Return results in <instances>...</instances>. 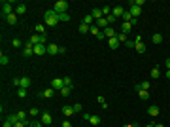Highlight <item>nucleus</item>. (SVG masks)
<instances>
[{"instance_id":"26","label":"nucleus","mask_w":170,"mask_h":127,"mask_svg":"<svg viewBox=\"0 0 170 127\" xmlns=\"http://www.w3.org/2000/svg\"><path fill=\"white\" fill-rule=\"evenodd\" d=\"M36 32L42 34V36H45V25H36Z\"/></svg>"},{"instance_id":"46","label":"nucleus","mask_w":170,"mask_h":127,"mask_svg":"<svg viewBox=\"0 0 170 127\" xmlns=\"http://www.w3.org/2000/svg\"><path fill=\"white\" fill-rule=\"evenodd\" d=\"M59 53H66V48H64V46H59Z\"/></svg>"},{"instance_id":"17","label":"nucleus","mask_w":170,"mask_h":127,"mask_svg":"<svg viewBox=\"0 0 170 127\" xmlns=\"http://www.w3.org/2000/svg\"><path fill=\"white\" fill-rule=\"evenodd\" d=\"M63 114L66 116V118H70L72 114H76L74 112V106H63Z\"/></svg>"},{"instance_id":"12","label":"nucleus","mask_w":170,"mask_h":127,"mask_svg":"<svg viewBox=\"0 0 170 127\" xmlns=\"http://www.w3.org/2000/svg\"><path fill=\"white\" fill-rule=\"evenodd\" d=\"M123 14H125L123 6H113V10H112V15H113V17H123Z\"/></svg>"},{"instance_id":"44","label":"nucleus","mask_w":170,"mask_h":127,"mask_svg":"<svg viewBox=\"0 0 170 127\" xmlns=\"http://www.w3.org/2000/svg\"><path fill=\"white\" fill-rule=\"evenodd\" d=\"M61 127H72V123L68 122V120H64V122H63V125H61Z\"/></svg>"},{"instance_id":"35","label":"nucleus","mask_w":170,"mask_h":127,"mask_svg":"<svg viewBox=\"0 0 170 127\" xmlns=\"http://www.w3.org/2000/svg\"><path fill=\"white\" fill-rule=\"evenodd\" d=\"M149 86H151V84H149V82H142V84H140V89H146V91H149Z\"/></svg>"},{"instance_id":"2","label":"nucleus","mask_w":170,"mask_h":127,"mask_svg":"<svg viewBox=\"0 0 170 127\" xmlns=\"http://www.w3.org/2000/svg\"><path fill=\"white\" fill-rule=\"evenodd\" d=\"M53 10L57 12V14H66V10H68V2L66 0H57L53 4Z\"/></svg>"},{"instance_id":"20","label":"nucleus","mask_w":170,"mask_h":127,"mask_svg":"<svg viewBox=\"0 0 170 127\" xmlns=\"http://www.w3.org/2000/svg\"><path fill=\"white\" fill-rule=\"evenodd\" d=\"M17 17H19V15H17V14L13 12L11 15H8V17H6V21H8L9 25H15V23H17Z\"/></svg>"},{"instance_id":"21","label":"nucleus","mask_w":170,"mask_h":127,"mask_svg":"<svg viewBox=\"0 0 170 127\" xmlns=\"http://www.w3.org/2000/svg\"><path fill=\"white\" fill-rule=\"evenodd\" d=\"M130 29H132V25H130V23H123V25H121V32H123V34H129Z\"/></svg>"},{"instance_id":"5","label":"nucleus","mask_w":170,"mask_h":127,"mask_svg":"<svg viewBox=\"0 0 170 127\" xmlns=\"http://www.w3.org/2000/svg\"><path fill=\"white\" fill-rule=\"evenodd\" d=\"M134 42H136L134 50L138 51V53H144V51H146V44L142 42V36H136V38H134Z\"/></svg>"},{"instance_id":"22","label":"nucleus","mask_w":170,"mask_h":127,"mask_svg":"<svg viewBox=\"0 0 170 127\" xmlns=\"http://www.w3.org/2000/svg\"><path fill=\"white\" fill-rule=\"evenodd\" d=\"M151 42H153V44H161V42H163V34H159V32H155V34L151 36Z\"/></svg>"},{"instance_id":"47","label":"nucleus","mask_w":170,"mask_h":127,"mask_svg":"<svg viewBox=\"0 0 170 127\" xmlns=\"http://www.w3.org/2000/svg\"><path fill=\"white\" fill-rule=\"evenodd\" d=\"M96 101H98L100 105H106V101H104V97H96Z\"/></svg>"},{"instance_id":"38","label":"nucleus","mask_w":170,"mask_h":127,"mask_svg":"<svg viewBox=\"0 0 170 127\" xmlns=\"http://www.w3.org/2000/svg\"><path fill=\"white\" fill-rule=\"evenodd\" d=\"M11 44H13V48H21V46H23V42L19 40V38H15V40L11 42Z\"/></svg>"},{"instance_id":"3","label":"nucleus","mask_w":170,"mask_h":127,"mask_svg":"<svg viewBox=\"0 0 170 127\" xmlns=\"http://www.w3.org/2000/svg\"><path fill=\"white\" fill-rule=\"evenodd\" d=\"M13 12H15V10L11 8V2H2V17H4V19L8 17V15H11Z\"/></svg>"},{"instance_id":"50","label":"nucleus","mask_w":170,"mask_h":127,"mask_svg":"<svg viewBox=\"0 0 170 127\" xmlns=\"http://www.w3.org/2000/svg\"><path fill=\"white\" fill-rule=\"evenodd\" d=\"M125 127H138V123H129V125H125Z\"/></svg>"},{"instance_id":"48","label":"nucleus","mask_w":170,"mask_h":127,"mask_svg":"<svg viewBox=\"0 0 170 127\" xmlns=\"http://www.w3.org/2000/svg\"><path fill=\"white\" fill-rule=\"evenodd\" d=\"M11 84H13L15 87H19V78H15V80H11Z\"/></svg>"},{"instance_id":"39","label":"nucleus","mask_w":170,"mask_h":127,"mask_svg":"<svg viewBox=\"0 0 170 127\" xmlns=\"http://www.w3.org/2000/svg\"><path fill=\"white\" fill-rule=\"evenodd\" d=\"M100 10H102V15H106V17H108V15H112V14H110V6H106V8H100Z\"/></svg>"},{"instance_id":"18","label":"nucleus","mask_w":170,"mask_h":127,"mask_svg":"<svg viewBox=\"0 0 170 127\" xmlns=\"http://www.w3.org/2000/svg\"><path fill=\"white\" fill-rule=\"evenodd\" d=\"M91 15L94 17V21H96V19H100V17H104V15H102V10H100V8H94L93 12H91Z\"/></svg>"},{"instance_id":"36","label":"nucleus","mask_w":170,"mask_h":127,"mask_svg":"<svg viewBox=\"0 0 170 127\" xmlns=\"http://www.w3.org/2000/svg\"><path fill=\"white\" fill-rule=\"evenodd\" d=\"M28 114H30L32 118H36V116L40 114V110H38V108H30V110H28Z\"/></svg>"},{"instance_id":"54","label":"nucleus","mask_w":170,"mask_h":127,"mask_svg":"<svg viewBox=\"0 0 170 127\" xmlns=\"http://www.w3.org/2000/svg\"><path fill=\"white\" fill-rule=\"evenodd\" d=\"M146 127H155V125H153V123H148V125H146Z\"/></svg>"},{"instance_id":"13","label":"nucleus","mask_w":170,"mask_h":127,"mask_svg":"<svg viewBox=\"0 0 170 127\" xmlns=\"http://www.w3.org/2000/svg\"><path fill=\"white\" fill-rule=\"evenodd\" d=\"M136 93L140 95V99H142V101H148V99H149V91H146V89H140L138 86H136Z\"/></svg>"},{"instance_id":"42","label":"nucleus","mask_w":170,"mask_h":127,"mask_svg":"<svg viewBox=\"0 0 170 127\" xmlns=\"http://www.w3.org/2000/svg\"><path fill=\"white\" fill-rule=\"evenodd\" d=\"M13 127H28V125H27L25 122H15V123H13Z\"/></svg>"},{"instance_id":"28","label":"nucleus","mask_w":170,"mask_h":127,"mask_svg":"<svg viewBox=\"0 0 170 127\" xmlns=\"http://www.w3.org/2000/svg\"><path fill=\"white\" fill-rule=\"evenodd\" d=\"M70 91H72V87H68V86H64V87H63V89H61V95H63V97H68V95H70Z\"/></svg>"},{"instance_id":"25","label":"nucleus","mask_w":170,"mask_h":127,"mask_svg":"<svg viewBox=\"0 0 170 127\" xmlns=\"http://www.w3.org/2000/svg\"><path fill=\"white\" fill-rule=\"evenodd\" d=\"M83 23H85V25H94V17H93V15H85V17H83Z\"/></svg>"},{"instance_id":"4","label":"nucleus","mask_w":170,"mask_h":127,"mask_svg":"<svg viewBox=\"0 0 170 127\" xmlns=\"http://www.w3.org/2000/svg\"><path fill=\"white\" fill-rule=\"evenodd\" d=\"M51 87H53L55 91H61L64 87V80L63 78H53V80H51Z\"/></svg>"},{"instance_id":"53","label":"nucleus","mask_w":170,"mask_h":127,"mask_svg":"<svg viewBox=\"0 0 170 127\" xmlns=\"http://www.w3.org/2000/svg\"><path fill=\"white\" fill-rule=\"evenodd\" d=\"M155 127H165V125H163V123H157V125Z\"/></svg>"},{"instance_id":"27","label":"nucleus","mask_w":170,"mask_h":127,"mask_svg":"<svg viewBox=\"0 0 170 127\" xmlns=\"http://www.w3.org/2000/svg\"><path fill=\"white\" fill-rule=\"evenodd\" d=\"M151 78H153V80H157V78H161V70H159L157 67L151 70Z\"/></svg>"},{"instance_id":"6","label":"nucleus","mask_w":170,"mask_h":127,"mask_svg":"<svg viewBox=\"0 0 170 127\" xmlns=\"http://www.w3.org/2000/svg\"><path fill=\"white\" fill-rule=\"evenodd\" d=\"M32 86V80L28 76H23V78H19V87H25V89H28V87Z\"/></svg>"},{"instance_id":"56","label":"nucleus","mask_w":170,"mask_h":127,"mask_svg":"<svg viewBox=\"0 0 170 127\" xmlns=\"http://www.w3.org/2000/svg\"><path fill=\"white\" fill-rule=\"evenodd\" d=\"M138 127H140V125H138Z\"/></svg>"},{"instance_id":"49","label":"nucleus","mask_w":170,"mask_h":127,"mask_svg":"<svg viewBox=\"0 0 170 127\" xmlns=\"http://www.w3.org/2000/svg\"><path fill=\"white\" fill-rule=\"evenodd\" d=\"M4 127H13V123H11V122H8V120H6V122H4Z\"/></svg>"},{"instance_id":"31","label":"nucleus","mask_w":170,"mask_h":127,"mask_svg":"<svg viewBox=\"0 0 170 127\" xmlns=\"http://www.w3.org/2000/svg\"><path fill=\"white\" fill-rule=\"evenodd\" d=\"M8 63H9V59H8V57H6L4 53H2V55H0V65H2V67H6V65H8Z\"/></svg>"},{"instance_id":"45","label":"nucleus","mask_w":170,"mask_h":127,"mask_svg":"<svg viewBox=\"0 0 170 127\" xmlns=\"http://www.w3.org/2000/svg\"><path fill=\"white\" fill-rule=\"evenodd\" d=\"M106 19H108V23H113V21H115V19H117V17H113V15H108V17H106Z\"/></svg>"},{"instance_id":"1","label":"nucleus","mask_w":170,"mask_h":127,"mask_svg":"<svg viewBox=\"0 0 170 127\" xmlns=\"http://www.w3.org/2000/svg\"><path fill=\"white\" fill-rule=\"evenodd\" d=\"M44 23L47 25V27H55V25L59 23V14L55 12L53 8H51V10H47V12L44 14Z\"/></svg>"},{"instance_id":"15","label":"nucleus","mask_w":170,"mask_h":127,"mask_svg":"<svg viewBox=\"0 0 170 127\" xmlns=\"http://www.w3.org/2000/svg\"><path fill=\"white\" fill-rule=\"evenodd\" d=\"M102 32H104V36H108V38H115V31H113V27H106Z\"/></svg>"},{"instance_id":"32","label":"nucleus","mask_w":170,"mask_h":127,"mask_svg":"<svg viewBox=\"0 0 170 127\" xmlns=\"http://www.w3.org/2000/svg\"><path fill=\"white\" fill-rule=\"evenodd\" d=\"M6 120H8V122H11V123L19 122V118H17V114H9V116H8V118H6Z\"/></svg>"},{"instance_id":"37","label":"nucleus","mask_w":170,"mask_h":127,"mask_svg":"<svg viewBox=\"0 0 170 127\" xmlns=\"http://www.w3.org/2000/svg\"><path fill=\"white\" fill-rule=\"evenodd\" d=\"M63 80H64V86H68V87H72V78H70V76H64V78H63Z\"/></svg>"},{"instance_id":"23","label":"nucleus","mask_w":170,"mask_h":127,"mask_svg":"<svg viewBox=\"0 0 170 127\" xmlns=\"http://www.w3.org/2000/svg\"><path fill=\"white\" fill-rule=\"evenodd\" d=\"M148 114H149V116H159V106H155V105L149 106V108H148Z\"/></svg>"},{"instance_id":"52","label":"nucleus","mask_w":170,"mask_h":127,"mask_svg":"<svg viewBox=\"0 0 170 127\" xmlns=\"http://www.w3.org/2000/svg\"><path fill=\"white\" fill-rule=\"evenodd\" d=\"M165 76H166V78H168V80H170V70H166V74H165Z\"/></svg>"},{"instance_id":"40","label":"nucleus","mask_w":170,"mask_h":127,"mask_svg":"<svg viewBox=\"0 0 170 127\" xmlns=\"http://www.w3.org/2000/svg\"><path fill=\"white\" fill-rule=\"evenodd\" d=\"M28 127H44V123H42V122H34V120H32V123Z\"/></svg>"},{"instance_id":"10","label":"nucleus","mask_w":170,"mask_h":127,"mask_svg":"<svg viewBox=\"0 0 170 127\" xmlns=\"http://www.w3.org/2000/svg\"><path fill=\"white\" fill-rule=\"evenodd\" d=\"M129 12L132 14V17H134V19H138V17H140V14H142V8H140V6L130 4V10H129Z\"/></svg>"},{"instance_id":"33","label":"nucleus","mask_w":170,"mask_h":127,"mask_svg":"<svg viewBox=\"0 0 170 127\" xmlns=\"http://www.w3.org/2000/svg\"><path fill=\"white\" fill-rule=\"evenodd\" d=\"M59 21H70V15L68 14H59Z\"/></svg>"},{"instance_id":"43","label":"nucleus","mask_w":170,"mask_h":127,"mask_svg":"<svg viewBox=\"0 0 170 127\" xmlns=\"http://www.w3.org/2000/svg\"><path fill=\"white\" fill-rule=\"evenodd\" d=\"M72 106H74V112H81V105L80 103H76V105H72Z\"/></svg>"},{"instance_id":"41","label":"nucleus","mask_w":170,"mask_h":127,"mask_svg":"<svg viewBox=\"0 0 170 127\" xmlns=\"http://www.w3.org/2000/svg\"><path fill=\"white\" fill-rule=\"evenodd\" d=\"M125 46H127V48H134L136 42H134V40H127V42H125Z\"/></svg>"},{"instance_id":"7","label":"nucleus","mask_w":170,"mask_h":127,"mask_svg":"<svg viewBox=\"0 0 170 127\" xmlns=\"http://www.w3.org/2000/svg\"><path fill=\"white\" fill-rule=\"evenodd\" d=\"M44 53H47V44L34 46V55H44Z\"/></svg>"},{"instance_id":"11","label":"nucleus","mask_w":170,"mask_h":127,"mask_svg":"<svg viewBox=\"0 0 170 127\" xmlns=\"http://www.w3.org/2000/svg\"><path fill=\"white\" fill-rule=\"evenodd\" d=\"M42 123H44V125H51V123H53V118H51L49 112H42Z\"/></svg>"},{"instance_id":"8","label":"nucleus","mask_w":170,"mask_h":127,"mask_svg":"<svg viewBox=\"0 0 170 127\" xmlns=\"http://www.w3.org/2000/svg\"><path fill=\"white\" fill-rule=\"evenodd\" d=\"M32 55H34V48H32L30 44H25V48H23V57H32Z\"/></svg>"},{"instance_id":"30","label":"nucleus","mask_w":170,"mask_h":127,"mask_svg":"<svg viewBox=\"0 0 170 127\" xmlns=\"http://www.w3.org/2000/svg\"><path fill=\"white\" fill-rule=\"evenodd\" d=\"M89 25H85V23H81V25H80V32H81V34H85V32H89Z\"/></svg>"},{"instance_id":"16","label":"nucleus","mask_w":170,"mask_h":127,"mask_svg":"<svg viewBox=\"0 0 170 127\" xmlns=\"http://www.w3.org/2000/svg\"><path fill=\"white\" fill-rule=\"evenodd\" d=\"M47 53H49V55H57L59 53V46L57 44H49V46H47Z\"/></svg>"},{"instance_id":"55","label":"nucleus","mask_w":170,"mask_h":127,"mask_svg":"<svg viewBox=\"0 0 170 127\" xmlns=\"http://www.w3.org/2000/svg\"><path fill=\"white\" fill-rule=\"evenodd\" d=\"M44 127H49V125H44Z\"/></svg>"},{"instance_id":"24","label":"nucleus","mask_w":170,"mask_h":127,"mask_svg":"<svg viewBox=\"0 0 170 127\" xmlns=\"http://www.w3.org/2000/svg\"><path fill=\"white\" fill-rule=\"evenodd\" d=\"M100 122H102V120H100V116H91V118H89V123H91V125H98Z\"/></svg>"},{"instance_id":"9","label":"nucleus","mask_w":170,"mask_h":127,"mask_svg":"<svg viewBox=\"0 0 170 127\" xmlns=\"http://www.w3.org/2000/svg\"><path fill=\"white\" fill-rule=\"evenodd\" d=\"M53 95H55V89H53V87H47V89H44L38 97H42V99H51Z\"/></svg>"},{"instance_id":"51","label":"nucleus","mask_w":170,"mask_h":127,"mask_svg":"<svg viewBox=\"0 0 170 127\" xmlns=\"http://www.w3.org/2000/svg\"><path fill=\"white\" fill-rule=\"evenodd\" d=\"M165 65H166V67H168V70H170V57H168V59H166V63H165Z\"/></svg>"},{"instance_id":"34","label":"nucleus","mask_w":170,"mask_h":127,"mask_svg":"<svg viewBox=\"0 0 170 127\" xmlns=\"http://www.w3.org/2000/svg\"><path fill=\"white\" fill-rule=\"evenodd\" d=\"M115 38L119 40V44L121 42H127V34H123V32H121V34H115Z\"/></svg>"},{"instance_id":"29","label":"nucleus","mask_w":170,"mask_h":127,"mask_svg":"<svg viewBox=\"0 0 170 127\" xmlns=\"http://www.w3.org/2000/svg\"><path fill=\"white\" fill-rule=\"evenodd\" d=\"M17 97L25 99V97H27V89H25V87H19V89H17Z\"/></svg>"},{"instance_id":"19","label":"nucleus","mask_w":170,"mask_h":127,"mask_svg":"<svg viewBox=\"0 0 170 127\" xmlns=\"http://www.w3.org/2000/svg\"><path fill=\"white\" fill-rule=\"evenodd\" d=\"M27 12V4H19V6H15V14L17 15H23Z\"/></svg>"},{"instance_id":"14","label":"nucleus","mask_w":170,"mask_h":127,"mask_svg":"<svg viewBox=\"0 0 170 127\" xmlns=\"http://www.w3.org/2000/svg\"><path fill=\"white\" fill-rule=\"evenodd\" d=\"M108 46H110V50H117L119 48V40L117 38H108Z\"/></svg>"}]
</instances>
